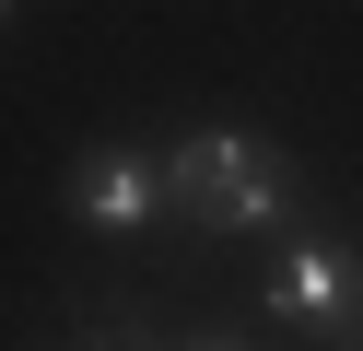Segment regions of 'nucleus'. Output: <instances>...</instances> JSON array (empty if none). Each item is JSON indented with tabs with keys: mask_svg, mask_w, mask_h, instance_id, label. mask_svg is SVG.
I'll use <instances>...</instances> for the list:
<instances>
[{
	"mask_svg": "<svg viewBox=\"0 0 363 351\" xmlns=\"http://www.w3.org/2000/svg\"><path fill=\"white\" fill-rule=\"evenodd\" d=\"M164 187L199 234H281V211H293V164L258 129H188L164 152Z\"/></svg>",
	"mask_w": 363,
	"mask_h": 351,
	"instance_id": "f257e3e1",
	"label": "nucleus"
},
{
	"mask_svg": "<svg viewBox=\"0 0 363 351\" xmlns=\"http://www.w3.org/2000/svg\"><path fill=\"white\" fill-rule=\"evenodd\" d=\"M59 211H71L82 234H152L176 211L164 164L141 152V140H94V152H71V176H59Z\"/></svg>",
	"mask_w": 363,
	"mask_h": 351,
	"instance_id": "f03ea898",
	"label": "nucleus"
},
{
	"mask_svg": "<svg viewBox=\"0 0 363 351\" xmlns=\"http://www.w3.org/2000/svg\"><path fill=\"white\" fill-rule=\"evenodd\" d=\"M269 316L316 328V340H352V328H363V269L340 246H316V234H293V246L269 257Z\"/></svg>",
	"mask_w": 363,
	"mask_h": 351,
	"instance_id": "7ed1b4c3",
	"label": "nucleus"
},
{
	"mask_svg": "<svg viewBox=\"0 0 363 351\" xmlns=\"http://www.w3.org/2000/svg\"><path fill=\"white\" fill-rule=\"evenodd\" d=\"M211 351H235V340H211Z\"/></svg>",
	"mask_w": 363,
	"mask_h": 351,
	"instance_id": "20e7f679",
	"label": "nucleus"
}]
</instances>
